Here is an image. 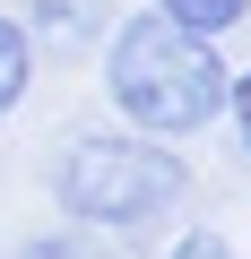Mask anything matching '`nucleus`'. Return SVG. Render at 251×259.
<instances>
[{
	"label": "nucleus",
	"instance_id": "nucleus-1",
	"mask_svg": "<svg viewBox=\"0 0 251 259\" xmlns=\"http://www.w3.org/2000/svg\"><path fill=\"white\" fill-rule=\"evenodd\" d=\"M225 52L165 26L156 9H130L104 26V112L113 130H130V139H199V130L225 121Z\"/></svg>",
	"mask_w": 251,
	"mask_h": 259
},
{
	"label": "nucleus",
	"instance_id": "nucleus-2",
	"mask_svg": "<svg viewBox=\"0 0 251 259\" xmlns=\"http://www.w3.org/2000/svg\"><path fill=\"white\" fill-rule=\"evenodd\" d=\"M191 199V164L156 139H130L113 121H78L52 147V207L87 233V242H148L182 216Z\"/></svg>",
	"mask_w": 251,
	"mask_h": 259
},
{
	"label": "nucleus",
	"instance_id": "nucleus-3",
	"mask_svg": "<svg viewBox=\"0 0 251 259\" xmlns=\"http://www.w3.org/2000/svg\"><path fill=\"white\" fill-rule=\"evenodd\" d=\"M35 95V35H26V18L0 0V121H9L18 104Z\"/></svg>",
	"mask_w": 251,
	"mask_h": 259
},
{
	"label": "nucleus",
	"instance_id": "nucleus-4",
	"mask_svg": "<svg viewBox=\"0 0 251 259\" xmlns=\"http://www.w3.org/2000/svg\"><path fill=\"white\" fill-rule=\"evenodd\" d=\"M148 9L182 35H199V44H225L234 26H251V0H148Z\"/></svg>",
	"mask_w": 251,
	"mask_h": 259
},
{
	"label": "nucleus",
	"instance_id": "nucleus-5",
	"mask_svg": "<svg viewBox=\"0 0 251 259\" xmlns=\"http://www.w3.org/2000/svg\"><path fill=\"white\" fill-rule=\"evenodd\" d=\"M104 18H113L104 0H35V26H44V35H61V44H95V35H104Z\"/></svg>",
	"mask_w": 251,
	"mask_h": 259
},
{
	"label": "nucleus",
	"instance_id": "nucleus-6",
	"mask_svg": "<svg viewBox=\"0 0 251 259\" xmlns=\"http://www.w3.org/2000/svg\"><path fill=\"white\" fill-rule=\"evenodd\" d=\"M225 121H234V139H242V164H251V69L225 78Z\"/></svg>",
	"mask_w": 251,
	"mask_h": 259
}]
</instances>
